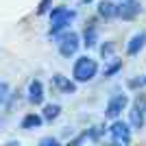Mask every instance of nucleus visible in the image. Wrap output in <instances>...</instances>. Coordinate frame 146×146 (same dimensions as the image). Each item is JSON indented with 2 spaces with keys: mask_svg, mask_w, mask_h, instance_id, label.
I'll use <instances>...</instances> for the list:
<instances>
[{
  "mask_svg": "<svg viewBox=\"0 0 146 146\" xmlns=\"http://www.w3.org/2000/svg\"><path fill=\"white\" fill-rule=\"evenodd\" d=\"M87 2H92V0H81V5H87Z\"/></svg>",
  "mask_w": 146,
  "mask_h": 146,
  "instance_id": "5701e85b",
  "label": "nucleus"
},
{
  "mask_svg": "<svg viewBox=\"0 0 146 146\" xmlns=\"http://www.w3.org/2000/svg\"><path fill=\"white\" fill-rule=\"evenodd\" d=\"M57 39V50H59L61 57H66V59H70V57H74L76 52H79L81 48V35L79 33H74V31H63V33H59V35L55 37Z\"/></svg>",
  "mask_w": 146,
  "mask_h": 146,
  "instance_id": "7ed1b4c3",
  "label": "nucleus"
},
{
  "mask_svg": "<svg viewBox=\"0 0 146 146\" xmlns=\"http://www.w3.org/2000/svg\"><path fill=\"white\" fill-rule=\"evenodd\" d=\"M127 85H129V90H142L146 83H144V76H142V79H131Z\"/></svg>",
  "mask_w": 146,
  "mask_h": 146,
  "instance_id": "412c9836",
  "label": "nucleus"
},
{
  "mask_svg": "<svg viewBox=\"0 0 146 146\" xmlns=\"http://www.w3.org/2000/svg\"><path fill=\"white\" fill-rule=\"evenodd\" d=\"M42 124H44L42 113H35V111H29V113L22 118V122H20V127L24 129V131H33V129H39Z\"/></svg>",
  "mask_w": 146,
  "mask_h": 146,
  "instance_id": "f8f14e48",
  "label": "nucleus"
},
{
  "mask_svg": "<svg viewBox=\"0 0 146 146\" xmlns=\"http://www.w3.org/2000/svg\"><path fill=\"white\" fill-rule=\"evenodd\" d=\"M142 13L140 0H118L116 2V18L124 20V22H133Z\"/></svg>",
  "mask_w": 146,
  "mask_h": 146,
  "instance_id": "423d86ee",
  "label": "nucleus"
},
{
  "mask_svg": "<svg viewBox=\"0 0 146 146\" xmlns=\"http://www.w3.org/2000/svg\"><path fill=\"white\" fill-rule=\"evenodd\" d=\"M44 98H46L44 83H42L39 79H33V81L29 83V90H26V100H29L31 105L39 107V105H44Z\"/></svg>",
  "mask_w": 146,
  "mask_h": 146,
  "instance_id": "6e6552de",
  "label": "nucleus"
},
{
  "mask_svg": "<svg viewBox=\"0 0 146 146\" xmlns=\"http://www.w3.org/2000/svg\"><path fill=\"white\" fill-rule=\"evenodd\" d=\"M98 42H100V33H98V24L92 20V22H87L85 29H83V33H81V44L85 46V48H94V46H98Z\"/></svg>",
  "mask_w": 146,
  "mask_h": 146,
  "instance_id": "1a4fd4ad",
  "label": "nucleus"
},
{
  "mask_svg": "<svg viewBox=\"0 0 146 146\" xmlns=\"http://www.w3.org/2000/svg\"><path fill=\"white\" fill-rule=\"evenodd\" d=\"M98 74V61L92 59L90 55H81L74 59L72 66V79L76 83H90V81L96 79Z\"/></svg>",
  "mask_w": 146,
  "mask_h": 146,
  "instance_id": "f257e3e1",
  "label": "nucleus"
},
{
  "mask_svg": "<svg viewBox=\"0 0 146 146\" xmlns=\"http://www.w3.org/2000/svg\"><path fill=\"white\" fill-rule=\"evenodd\" d=\"M61 116V105L59 103H46L42 109V118L44 122H55Z\"/></svg>",
  "mask_w": 146,
  "mask_h": 146,
  "instance_id": "4468645a",
  "label": "nucleus"
},
{
  "mask_svg": "<svg viewBox=\"0 0 146 146\" xmlns=\"http://www.w3.org/2000/svg\"><path fill=\"white\" fill-rule=\"evenodd\" d=\"M105 133H107V127H105V124H94L92 129L85 131L87 140H92V142H100V137H103Z\"/></svg>",
  "mask_w": 146,
  "mask_h": 146,
  "instance_id": "a211bd4d",
  "label": "nucleus"
},
{
  "mask_svg": "<svg viewBox=\"0 0 146 146\" xmlns=\"http://www.w3.org/2000/svg\"><path fill=\"white\" fill-rule=\"evenodd\" d=\"M52 9V0H39V5H37V15H46V13Z\"/></svg>",
  "mask_w": 146,
  "mask_h": 146,
  "instance_id": "aec40b11",
  "label": "nucleus"
},
{
  "mask_svg": "<svg viewBox=\"0 0 146 146\" xmlns=\"http://www.w3.org/2000/svg\"><path fill=\"white\" fill-rule=\"evenodd\" d=\"M107 133H109V140L113 142V144L127 146V144H131L133 129H131V124H129V122H124V120H120V118H116V120H111L109 129H107Z\"/></svg>",
  "mask_w": 146,
  "mask_h": 146,
  "instance_id": "20e7f679",
  "label": "nucleus"
},
{
  "mask_svg": "<svg viewBox=\"0 0 146 146\" xmlns=\"http://www.w3.org/2000/svg\"><path fill=\"white\" fill-rule=\"evenodd\" d=\"M144 48H146V31H137V33L127 42V55L129 57H137Z\"/></svg>",
  "mask_w": 146,
  "mask_h": 146,
  "instance_id": "9d476101",
  "label": "nucleus"
},
{
  "mask_svg": "<svg viewBox=\"0 0 146 146\" xmlns=\"http://www.w3.org/2000/svg\"><path fill=\"white\" fill-rule=\"evenodd\" d=\"M144 83H146V76H144Z\"/></svg>",
  "mask_w": 146,
  "mask_h": 146,
  "instance_id": "b1692460",
  "label": "nucleus"
},
{
  "mask_svg": "<svg viewBox=\"0 0 146 146\" xmlns=\"http://www.w3.org/2000/svg\"><path fill=\"white\" fill-rule=\"evenodd\" d=\"M39 144H42V146H57V144H59V140H57V137H52V135H48V137H42V140H39Z\"/></svg>",
  "mask_w": 146,
  "mask_h": 146,
  "instance_id": "4be33fe9",
  "label": "nucleus"
},
{
  "mask_svg": "<svg viewBox=\"0 0 146 146\" xmlns=\"http://www.w3.org/2000/svg\"><path fill=\"white\" fill-rule=\"evenodd\" d=\"M129 103H131V98L129 94L124 92H116V94H111L107 105H105V118L107 120H116V118L122 116V111H127Z\"/></svg>",
  "mask_w": 146,
  "mask_h": 146,
  "instance_id": "39448f33",
  "label": "nucleus"
},
{
  "mask_svg": "<svg viewBox=\"0 0 146 146\" xmlns=\"http://www.w3.org/2000/svg\"><path fill=\"white\" fill-rule=\"evenodd\" d=\"M96 15L100 20H113L116 18V2L113 0H98L96 2Z\"/></svg>",
  "mask_w": 146,
  "mask_h": 146,
  "instance_id": "9b49d317",
  "label": "nucleus"
},
{
  "mask_svg": "<svg viewBox=\"0 0 146 146\" xmlns=\"http://www.w3.org/2000/svg\"><path fill=\"white\" fill-rule=\"evenodd\" d=\"M48 15H50V20H57V18H70V20H74V18H76V11L70 9V7H55V9H50V11H48Z\"/></svg>",
  "mask_w": 146,
  "mask_h": 146,
  "instance_id": "dca6fc26",
  "label": "nucleus"
},
{
  "mask_svg": "<svg viewBox=\"0 0 146 146\" xmlns=\"http://www.w3.org/2000/svg\"><path fill=\"white\" fill-rule=\"evenodd\" d=\"M9 98H11V87L7 81H0V107L9 103Z\"/></svg>",
  "mask_w": 146,
  "mask_h": 146,
  "instance_id": "6ab92c4d",
  "label": "nucleus"
},
{
  "mask_svg": "<svg viewBox=\"0 0 146 146\" xmlns=\"http://www.w3.org/2000/svg\"><path fill=\"white\" fill-rule=\"evenodd\" d=\"M105 63H107V66L103 68V76H105V79H109V76L118 74V72L122 70V66H124V63H122V59H116V57H113V59H109V61H105Z\"/></svg>",
  "mask_w": 146,
  "mask_h": 146,
  "instance_id": "2eb2a0df",
  "label": "nucleus"
},
{
  "mask_svg": "<svg viewBox=\"0 0 146 146\" xmlns=\"http://www.w3.org/2000/svg\"><path fill=\"white\" fill-rule=\"evenodd\" d=\"M98 50H100V59L109 61L116 57V44L113 42H103L100 46H98Z\"/></svg>",
  "mask_w": 146,
  "mask_h": 146,
  "instance_id": "f3484780",
  "label": "nucleus"
},
{
  "mask_svg": "<svg viewBox=\"0 0 146 146\" xmlns=\"http://www.w3.org/2000/svg\"><path fill=\"white\" fill-rule=\"evenodd\" d=\"M50 85H52V90L59 92V94H63V96H72V94H76V81L70 79V76H63L61 72L52 74V79H50Z\"/></svg>",
  "mask_w": 146,
  "mask_h": 146,
  "instance_id": "0eeeda50",
  "label": "nucleus"
},
{
  "mask_svg": "<svg viewBox=\"0 0 146 146\" xmlns=\"http://www.w3.org/2000/svg\"><path fill=\"white\" fill-rule=\"evenodd\" d=\"M127 109H129V124H131V129L133 131L144 129V124H146V94L137 92Z\"/></svg>",
  "mask_w": 146,
  "mask_h": 146,
  "instance_id": "f03ea898",
  "label": "nucleus"
},
{
  "mask_svg": "<svg viewBox=\"0 0 146 146\" xmlns=\"http://www.w3.org/2000/svg\"><path fill=\"white\" fill-rule=\"evenodd\" d=\"M72 22H74V20H70V18H57V20H50V26H48V37H57L59 33L68 31Z\"/></svg>",
  "mask_w": 146,
  "mask_h": 146,
  "instance_id": "ddd939ff",
  "label": "nucleus"
}]
</instances>
